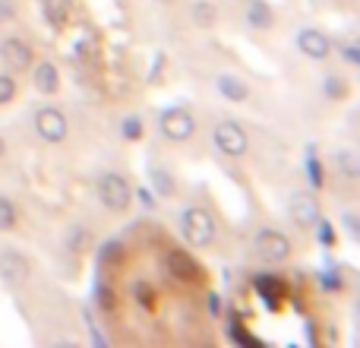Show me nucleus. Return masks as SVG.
<instances>
[{
    "instance_id": "1",
    "label": "nucleus",
    "mask_w": 360,
    "mask_h": 348,
    "mask_svg": "<svg viewBox=\"0 0 360 348\" xmlns=\"http://www.w3.org/2000/svg\"><path fill=\"white\" fill-rule=\"evenodd\" d=\"M95 197L108 212H127L133 206V184L120 171H101L95 178Z\"/></svg>"
},
{
    "instance_id": "10",
    "label": "nucleus",
    "mask_w": 360,
    "mask_h": 348,
    "mask_svg": "<svg viewBox=\"0 0 360 348\" xmlns=\"http://www.w3.org/2000/svg\"><path fill=\"white\" fill-rule=\"evenodd\" d=\"M294 44H297V51L304 57H310V61H326V57L332 54V38L326 35V32L313 29V25L300 29L297 38H294Z\"/></svg>"
},
{
    "instance_id": "6",
    "label": "nucleus",
    "mask_w": 360,
    "mask_h": 348,
    "mask_svg": "<svg viewBox=\"0 0 360 348\" xmlns=\"http://www.w3.org/2000/svg\"><path fill=\"white\" fill-rule=\"evenodd\" d=\"M0 63H4L10 73H29V67L35 63L32 54V44L19 35H6L0 38Z\"/></svg>"
},
{
    "instance_id": "28",
    "label": "nucleus",
    "mask_w": 360,
    "mask_h": 348,
    "mask_svg": "<svg viewBox=\"0 0 360 348\" xmlns=\"http://www.w3.org/2000/svg\"><path fill=\"white\" fill-rule=\"evenodd\" d=\"M205 311H209L212 317H218V313H221V298H218L215 292H212L209 298H205Z\"/></svg>"
},
{
    "instance_id": "19",
    "label": "nucleus",
    "mask_w": 360,
    "mask_h": 348,
    "mask_svg": "<svg viewBox=\"0 0 360 348\" xmlns=\"http://www.w3.org/2000/svg\"><path fill=\"white\" fill-rule=\"evenodd\" d=\"M67 247L73 250V254H86V250L92 247V235H89V228L73 225V228L67 231Z\"/></svg>"
},
{
    "instance_id": "27",
    "label": "nucleus",
    "mask_w": 360,
    "mask_h": 348,
    "mask_svg": "<svg viewBox=\"0 0 360 348\" xmlns=\"http://www.w3.org/2000/svg\"><path fill=\"white\" fill-rule=\"evenodd\" d=\"M345 54V61L351 63V67H357V44L354 42H348V44H342V48H338Z\"/></svg>"
},
{
    "instance_id": "15",
    "label": "nucleus",
    "mask_w": 360,
    "mask_h": 348,
    "mask_svg": "<svg viewBox=\"0 0 360 348\" xmlns=\"http://www.w3.org/2000/svg\"><path fill=\"white\" fill-rule=\"evenodd\" d=\"M247 25H253V29H272V25H275L272 6L262 4V0H250V6H247Z\"/></svg>"
},
{
    "instance_id": "9",
    "label": "nucleus",
    "mask_w": 360,
    "mask_h": 348,
    "mask_svg": "<svg viewBox=\"0 0 360 348\" xmlns=\"http://www.w3.org/2000/svg\"><path fill=\"white\" fill-rule=\"evenodd\" d=\"M165 269H168L177 282H186V285H196V282L202 279V266H199L186 250H177V247L165 254Z\"/></svg>"
},
{
    "instance_id": "32",
    "label": "nucleus",
    "mask_w": 360,
    "mask_h": 348,
    "mask_svg": "<svg viewBox=\"0 0 360 348\" xmlns=\"http://www.w3.org/2000/svg\"><path fill=\"white\" fill-rule=\"evenodd\" d=\"M155 4H174V0H155Z\"/></svg>"
},
{
    "instance_id": "22",
    "label": "nucleus",
    "mask_w": 360,
    "mask_h": 348,
    "mask_svg": "<svg viewBox=\"0 0 360 348\" xmlns=\"http://www.w3.org/2000/svg\"><path fill=\"white\" fill-rule=\"evenodd\" d=\"M19 95V82L13 73H0V108L10 105V101H16Z\"/></svg>"
},
{
    "instance_id": "29",
    "label": "nucleus",
    "mask_w": 360,
    "mask_h": 348,
    "mask_svg": "<svg viewBox=\"0 0 360 348\" xmlns=\"http://www.w3.org/2000/svg\"><path fill=\"white\" fill-rule=\"evenodd\" d=\"M345 228H348L351 237H357V216H354V212H348V216H345Z\"/></svg>"
},
{
    "instance_id": "5",
    "label": "nucleus",
    "mask_w": 360,
    "mask_h": 348,
    "mask_svg": "<svg viewBox=\"0 0 360 348\" xmlns=\"http://www.w3.org/2000/svg\"><path fill=\"white\" fill-rule=\"evenodd\" d=\"M35 133L44 139V143H51V146L63 143V139L70 137V120H67V114H63L60 108H54V105L38 108V111H35Z\"/></svg>"
},
{
    "instance_id": "21",
    "label": "nucleus",
    "mask_w": 360,
    "mask_h": 348,
    "mask_svg": "<svg viewBox=\"0 0 360 348\" xmlns=\"http://www.w3.org/2000/svg\"><path fill=\"white\" fill-rule=\"evenodd\" d=\"M16 222H19L16 203H13L10 197H4V193H0V231H10V228H16Z\"/></svg>"
},
{
    "instance_id": "16",
    "label": "nucleus",
    "mask_w": 360,
    "mask_h": 348,
    "mask_svg": "<svg viewBox=\"0 0 360 348\" xmlns=\"http://www.w3.org/2000/svg\"><path fill=\"white\" fill-rule=\"evenodd\" d=\"M190 19L199 25V29H212V25H215V19H218L215 4H212V0H196V4H193V10H190Z\"/></svg>"
},
{
    "instance_id": "13",
    "label": "nucleus",
    "mask_w": 360,
    "mask_h": 348,
    "mask_svg": "<svg viewBox=\"0 0 360 348\" xmlns=\"http://www.w3.org/2000/svg\"><path fill=\"white\" fill-rule=\"evenodd\" d=\"M215 89H218V95H221V99H228V101H247L250 99V86L240 80V76H234V73H221V76H218Z\"/></svg>"
},
{
    "instance_id": "12",
    "label": "nucleus",
    "mask_w": 360,
    "mask_h": 348,
    "mask_svg": "<svg viewBox=\"0 0 360 348\" xmlns=\"http://www.w3.org/2000/svg\"><path fill=\"white\" fill-rule=\"evenodd\" d=\"M29 73H32V82H35V89H38L41 95H54L57 89H60V70H57L51 61L32 63Z\"/></svg>"
},
{
    "instance_id": "17",
    "label": "nucleus",
    "mask_w": 360,
    "mask_h": 348,
    "mask_svg": "<svg viewBox=\"0 0 360 348\" xmlns=\"http://www.w3.org/2000/svg\"><path fill=\"white\" fill-rule=\"evenodd\" d=\"M152 187H155V193L162 199H171L177 190V184H174V178H171L168 168H152Z\"/></svg>"
},
{
    "instance_id": "8",
    "label": "nucleus",
    "mask_w": 360,
    "mask_h": 348,
    "mask_svg": "<svg viewBox=\"0 0 360 348\" xmlns=\"http://www.w3.org/2000/svg\"><path fill=\"white\" fill-rule=\"evenodd\" d=\"M29 279H32L29 256L19 254V250H10V247L0 250V282H4L6 288H22Z\"/></svg>"
},
{
    "instance_id": "23",
    "label": "nucleus",
    "mask_w": 360,
    "mask_h": 348,
    "mask_svg": "<svg viewBox=\"0 0 360 348\" xmlns=\"http://www.w3.org/2000/svg\"><path fill=\"white\" fill-rule=\"evenodd\" d=\"M120 137L130 139V143L143 137V118H139V114H130V118L120 120Z\"/></svg>"
},
{
    "instance_id": "14",
    "label": "nucleus",
    "mask_w": 360,
    "mask_h": 348,
    "mask_svg": "<svg viewBox=\"0 0 360 348\" xmlns=\"http://www.w3.org/2000/svg\"><path fill=\"white\" fill-rule=\"evenodd\" d=\"M256 292H259V298H266L269 307H278L281 301H285V282L275 279V275H256Z\"/></svg>"
},
{
    "instance_id": "25",
    "label": "nucleus",
    "mask_w": 360,
    "mask_h": 348,
    "mask_svg": "<svg viewBox=\"0 0 360 348\" xmlns=\"http://www.w3.org/2000/svg\"><path fill=\"white\" fill-rule=\"evenodd\" d=\"M307 178H310L313 190H319V187H323V165L316 162V152H313V149H310V159H307Z\"/></svg>"
},
{
    "instance_id": "20",
    "label": "nucleus",
    "mask_w": 360,
    "mask_h": 348,
    "mask_svg": "<svg viewBox=\"0 0 360 348\" xmlns=\"http://www.w3.org/2000/svg\"><path fill=\"white\" fill-rule=\"evenodd\" d=\"M67 13H70L67 0H44V19H48L54 29H60V25L67 23Z\"/></svg>"
},
{
    "instance_id": "3",
    "label": "nucleus",
    "mask_w": 360,
    "mask_h": 348,
    "mask_svg": "<svg viewBox=\"0 0 360 348\" xmlns=\"http://www.w3.org/2000/svg\"><path fill=\"white\" fill-rule=\"evenodd\" d=\"M253 250H256V256H259L262 263L278 266V263H285L288 256L294 254V244H291V237H288L285 231L262 228V231H256V237H253Z\"/></svg>"
},
{
    "instance_id": "11",
    "label": "nucleus",
    "mask_w": 360,
    "mask_h": 348,
    "mask_svg": "<svg viewBox=\"0 0 360 348\" xmlns=\"http://www.w3.org/2000/svg\"><path fill=\"white\" fill-rule=\"evenodd\" d=\"M288 216L297 228H313L319 218V199L307 190H297L291 193V203H288Z\"/></svg>"
},
{
    "instance_id": "24",
    "label": "nucleus",
    "mask_w": 360,
    "mask_h": 348,
    "mask_svg": "<svg viewBox=\"0 0 360 348\" xmlns=\"http://www.w3.org/2000/svg\"><path fill=\"white\" fill-rule=\"evenodd\" d=\"M323 92H326V99H332V101H342L345 95H348V86H345V80H338V76H326V82H323Z\"/></svg>"
},
{
    "instance_id": "26",
    "label": "nucleus",
    "mask_w": 360,
    "mask_h": 348,
    "mask_svg": "<svg viewBox=\"0 0 360 348\" xmlns=\"http://www.w3.org/2000/svg\"><path fill=\"white\" fill-rule=\"evenodd\" d=\"M16 19V4L13 0H0V23H10Z\"/></svg>"
},
{
    "instance_id": "4",
    "label": "nucleus",
    "mask_w": 360,
    "mask_h": 348,
    "mask_svg": "<svg viewBox=\"0 0 360 348\" xmlns=\"http://www.w3.org/2000/svg\"><path fill=\"white\" fill-rule=\"evenodd\" d=\"M212 143H215V149L228 159H243L250 152L247 130H243L237 120H228V118L215 124V130H212Z\"/></svg>"
},
{
    "instance_id": "18",
    "label": "nucleus",
    "mask_w": 360,
    "mask_h": 348,
    "mask_svg": "<svg viewBox=\"0 0 360 348\" xmlns=\"http://www.w3.org/2000/svg\"><path fill=\"white\" fill-rule=\"evenodd\" d=\"M335 168L342 178H348V180H357V174H360V162H357V156L351 149H342V152H335Z\"/></svg>"
},
{
    "instance_id": "30",
    "label": "nucleus",
    "mask_w": 360,
    "mask_h": 348,
    "mask_svg": "<svg viewBox=\"0 0 360 348\" xmlns=\"http://www.w3.org/2000/svg\"><path fill=\"white\" fill-rule=\"evenodd\" d=\"M136 197H143V203H146V206H155V199L149 197V190H136Z\"/></svg>"
},
{
    "instance_id": "31",
    "label": "nucleus",
    "mask_w": 360,
    "mask_h": 348,
    "mask_svg": "<svg viewBox=\"0 0 360 348\" xmlns=\"http://www.w3.org/2000/svg\"><path fill=\"white\" fill-rule=\"evenodd\" d=\"M6 149H10V143H6V139H4V133H0V159L6 156Z\"/></svg>"
},
{
    "instance_id": "7",
    "label": "nucleus",
    "mask_w": 360,
    "mask_h": 348,
    "mask_svg": "<svg viewBox=\"0 0 360 348\" xmlns=\"http://www.w3.org/2000/svg\"><path fill=\"white\" fill-rule=\"evenodd\" d=\"M158 130H162V137L171 139V143H184V139H190L193 133H196V118H193L186 108H168V111H162V118H158Z\"/></svg>"
},
{
    "instance_id": "2",
    "label": "nucleus",
    "mask_w": 360,
    "mask_h": 348,
    "mask_svg": "<svg viewBox=\"0 0 360 348\" xmlns=\"http://www.w3.org/2000/svg\"><path fill=\"white\" fill-rule=\"evenodd\" d=\"M180 235H184V241L190 247H209L218 235V222L202 206H186L180 212Z\"/></svg>"
}]
</instances>
